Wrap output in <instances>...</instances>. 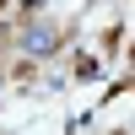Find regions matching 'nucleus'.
<instances>
[{
    "label": "nucleus",
    "instance_id": "nucleus-1",
    "mask_svg": "<svg viewBox=\"0 0 135 135\" xmlns=\"http://www.w3.org/2000/svg\"><path fill=\"white\" fill-rule=\"evenodd\" d=\"M60 38H65V32L54 27V22H22V27H16V54L49 60V54H60Z\"/></svg>",
    "mask_w": 135,
    "mask_h": 135
}]
</instances>
